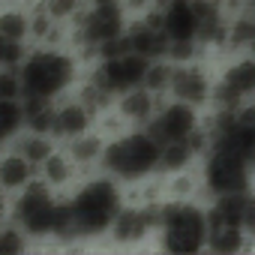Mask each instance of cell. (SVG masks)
<instances>
[{"label":"cell","instance_id":"obj_6","mask_svg":"<svg viewBox=\"0 0 255 255\" xmlns=\"http://www.w3.org/2000/svg\"><path fill=\"white\" fill-rule=\"evenodd\" d=\"M57 207L45 186H27L24 195L15 201V222L27 234H51L57 222Z\"/></svg>","mask_w":255,"mask_h":255},{"label":"cell","instance_id":"obj_23","mask_svg":"<svg viewBox=\"0 0 255 255\" xmlns=\"http://www.w3.org/2000/svg\"><path fill=\"white\" fill-rule=\"evenodd\" d=\"M27 30V21L21 12H6V15H0V33L9 36V39H21Z\"/></svg>","mask_w":255,"mask_h":255},{"label":"cell","instance_id":"obj_9","mask_svg":"<svg viewBox=\"0 0 255 255\" xmlns=\"http://www.w3.org/2000/svg\"><path fill=\"white\" fill-rule=\"evenodd\" d=\"M123 33V12L117 3H96L84 18V39L102 45L105 39Z\"/></svg>","mask_w":255,"mask_h":255},{"label":"cell","instance_id":"obj_10","mask_svg":"<svg viewBox=\"0 0 255 255\" xmlns=\"http://www.w3.org/2000/svg\"><path fill=\"white\" fill-rule=\"evenodd\" d=\"M249 93H255V60H240L222 75L216 87V99L222 105H234Z\"/></svg>","mask_w":255,"mask_h":255},{"label":"cell","instance_id":"obj_27","mask_svg":"<svg viewBox=\"0 0 255 255\" xmlns=\"http://www.w3.org/2000/svg\"><path fill=\"white\" fill-rule=\"evenodd\" d=\"M45 171H48V180H63V177H66V159L51 153V156L45 159Z\"/></svg>","mask_w":255,"mask_h":255},{"label":"cell","instance_id":"obj_18","mask_svg":"<svg viewBox=\"0 0 255 255\" xmlns=\"http://www.w3.org/2000/svg\"><path fill=\"white\" fill-rule=\"evenodd\" d=\"M48 102H51V99H30V96H27V102H24V108H21L24 123L30 126L33 132H48V129H54V114H57V111H51Z\"/></svg>","mask_w":255,"mask_h":255},{"label":"cell","instance_id":"obj_19","mask_svg":"<svg viewBox=\"0 0 255 255\" xmlns=\"http://www.w3.org/2000/svg\"><path fill=\"white\" fill-rule=\"evenodd\" d=\"M192 153H195V150L189 147V141L162 144V147H159V165H156V168H165V171H180V168H186V165H189Z\"/></svg>","mask_w":255,"mask_h":255},{"label":"cell","instance_id":"obj_24","mask_svg":"<svg viewBox=\"0 0 255 255\" xmlns=\"http://www.w3.org/2000/svg\"><path fill=\"white\" fill-rule=\"evenodd\" d=\"M228 39H231V45H252V42H255V21L240 18V21L231 27Z\"/></svg>","mask_w":255,"mask_h":255},{"label":"cell","instance_id":"obj_16","mask_svg":"<svg viewBox=\"0 0 255 255\" xmlns=\"http://www.w3.org/2000/svg\"><path fill=\"white\" fill-rule=\"evenodd\" d=\"M207 243H210L213 252H237L243 246V228L228 225V222L207 225Z\"/></svg>","mask_w":255,"mask_h":255},{"label":"cell","instance_id":"obj_29","mask_svg":"<svg viewBox=\"0 0 255 255\" xmlns=\"http://www.w3.org/2000/svg\"><path fill=\"white\" fill-rule=\"evenodd\" d=\"M0 207H3V192H0Z\"/></svg>","mask_w":255,"mask_h":255},{"label":"cell","instance_id":"obj_1","mask_svg":"<svg viewBox=\"0 0 255 255\" xmlns=\"http://www.w3.org/2000/svg\"><path fill=\"white\" fill-rule=\"evenodd\" d=\"M66 207H69V219H72V234H99L114 222V216L120 210V195H117L114 183L93 180Z\"/></svg>","mask_w":255,"mask_h":255},{"label":"cell","instance_id":"obj_2","mask_svg":"<svg viewBox=\"0 0 255 255\" xmlns=\"http://www.w3.org/2000/svg\"><path fill=\"white\" fill-rule=\"evenodd\" d=\"M72 60L60 51H36L21 66V93L30 99H54L72 81Z\"/></svg>","mask_w":255,"mask_h":255},{"label":"cell","instance_id":"obj_7","mask_svg":"<svg viewBox=\"0 0 255 255\" xmlns=\"http://www.w3.org/2000/svg\"><path fill=\"white\" fill-rule=\"evenodd\" d=\"M192 132H195V111L186 102L165 105L150 123V135H153V141L159 147L162 144H174V141H186Z\"/></svg>","mask_w":255,"mask_h":255},{"label":"cell","instance_id":"obj_14","mask_svg":"<svg viewBox=\"0 0 255 255\" xmlns=\"http://www.w3.org/2000/svg\"><path fill=\"white\" fill-rule=\"evenodd\" d=\"M33 177V162L24 159L21 153L15 156H6L0 162V186L3 189H18V186H27Z\"/></svg>","mask_w":255,"mask_h":255},{"label":"cell","instance_id":"obj_11","mask_svg":"<svg viewBox=\"0 0 255 255\" xmlns=\"http://www.w3.org/2000/svg\"><path fill=\"white\" fill-rule=\"evenodd\" d=\"M111 225H114V237H117V240L129 243V240L144 237L153 225H159V213L150 210V207H141V210H135V207H129V210H117V216H114Z\"/></svg>","mask_w":255,"mask_h":255},{"label":"cell","instance_id":"obj_4","mask_svg":"<svg viewBox=\"0 0 255 255\" xmlns=\"http://www.w3.org/2000/svg\"><path fill=\"white\" fill-rule=\"evenodd\" d=\"M102 162L117 177H144L159 165V144L153 141L150 132L147 135L135 132V135H126L108 144L102 153Z\"/></svg>","mask_w":255,"mask_h":255},{"label":"cell","instance_id":"obj_8","mask_svg":"<svg viewBox=\"0 0 255 255\" xmlns=\"http://www.w3.org/2000/svg\"><path fill=\"white\" fill-rule=\"evenodd\" d=\"M150 60L135 54V51H126V54H117V57H108L105 66H102V81L111 93H126L144 81V72H147Z\"/></svg>","mask_w":255,"mask_h":255},{"label":"cell","instance_id":"obj_5","mask_svg":"<svg viewBox=\"0 0 255 255\" xmlns=\"http://www.w3.org/2000/svg\"><path fill=\"white\" fill-rule=\"evenodd\" d=\"M204 180H207L210 192H216V195L243 192L249 183V159H243L225 147H213V153L204 165Z\"/></svg>","mask_w":255,"mask_h":255},{"label":"cell","instance_id":"obj_25","mask_svg":"<svg viewBox=\"0 0 255 255\" xmlns=\"http://www.w3.org/2000/svg\"><path fill=\"white\" fill-rule=\"evenodd\" d=\"M18 60H21V45H18V39H9V36L0 33V69H3V66H12V63H18Z\"/></svg>","mask_w":255,"mask_h":255},{"label":"cell","instance_id":"obj_12","mask_svg":"<svg viewBox=\"0 0 255 255\" xmlns=\"http://www.w3.org/2000/svg\"><path fill=\"white\" fill-rule=\"evenodd\" d=\"M171 90H174V96L180 99V102H186V105H201L207 96H210V84H207V78H204V72L201 69H195V66H183V69H174L171 72V84H168Z\"/></svg>","mask_w":255,"mask_h":255},{"label":"cell","instance_id":"obj_30","mask_svg":"<svg viewBox=\"0 0 255 255\" xmlns=\"http://www.w3.org/2000/svg\"><path fill=\"white\" fill-rule=\"evenodd\" d=\"M252 45H255V42H252Z\"/></svg>","mask_w":255,"mask_h":255},{"label":"cell","instance_id":"obj_15","mask_svg":"<svg viewBox=\"0 0 255 255\" xmlns=\"http://www.w3.org/2000/svg\"><path fill=\"white\" fill-rule=\"evenodd\" d=\"M87 126H90V111L84 105H63L54 114V132H60V135L75 138V135H81L87 129Z\"/></svg>","mask_w":255,"mask_h":255},{"label":"cell","instance_id":"obj_13","mask_svg":"<svg viewBox=\"0 0 255 255\" xmlns=\"http://www.w3.org/2000/svg\"><path fill=\"white\" fill-rule=\"evenodd\" d=\"M129 45H132L135 54H141V57H147V60L162 57V54L168 51V39H165L162 27H159V24H144V21L129 30Z\"/></svg>","mask_w":255,"mask_h":255},{"label":"cell","instance_id":"obj_22","mask_svg":"<svg viewBox=\"0 0 255 255\" xmlns=\"http://www.w3.org/2000/svg\"><path fill=\"white\" fill-rule=\"evenodd\" d=\"M21 156H24V159H30L33 165H39V162H45V159L51 156V147H48V138H42V135H33V138H24V144H21Z\"/></svg>","mask_w":255,"mask_h":255},{"label":"cell","instance_id":"obj_17","mask_svg":"<svg viewBox=\"0 0 255 255\" xmlns=\"http://www.w3.org/2000/svg\"><path fill=\"white\" fill-rule=\"evenodd\" d=\"M120 111H123V117H129V120H147L150 111H153V93L147 87L126 90L123 102H120Z\"/></svg>","mask_w":255,"mask_h":255},{"label":"cell","instance_id":"obj_3","mask_svg":"<svg viewBox=\"0 0 255 255\" xmlns=\"http://www.w3.org/2000/svg\"><path fill=\"white\" fill-rule=\"evenodd\" d=\"M162 246L177 255L204 249L207 243V216L192 204H165L159 210Z\"/></svg>","mask_w":255,"mask_h":255},{"label":"cell","instance_id":"obj_21","mask_svg":"<svg viewBox=\"0 0 255 255\" xmlns=\"http://www.w3.org/2000/svg\"><path fill=\"white\" fill-rule=\"evenodd\" d=\"M171 72H174V69H168L165 63H150L141 84H144L150 93H159V90H165V87L171 84Z\"/></svg>","mask_w":255,"mask_h":255},{"label":"cell","instance_id":"obj_20","mask_svg":"<svg viewBox=\"0 0 255 255\" xmlns=\"http://www.w3.org/2000/svg\"><path fill=\"white\" fill-rule=\"evenodd\" d=\"M24 114H21V105L15 99H0V141L9 138L18 126H21Z\"/></svg>","mask_w":255,"mask_h":255},{"label":"cell","instance_id":"obj_26","mask_svg":"<svg viewBox=\"0 0 255 255\" xmlns=\"http://www.w3.org/2000/svg\"><path fill=\"white\" fill-rule=\"evenodd\" d=\"M21 93V81L12 72H0V99H15Z\"/></svg>","mask_w":255,"mask_h":255},{"label":"cell","instance_id":"obj_28","mask_svg":"<svg viewBox=\"0 0 255 255\" xmlns=\"http://www.w3.org/2000/svg\"><path fill=\"white\" fill-rule=\"evenodd\" d=\"M96 153H99V144H96L93 138H87V141H78V144H75V156H78L81 162L96 159Z\"/></svg>","mask_w":255,"mask_h":255}]
</instances>
